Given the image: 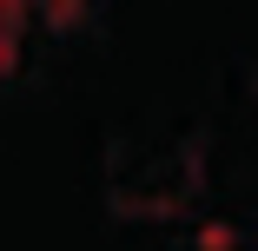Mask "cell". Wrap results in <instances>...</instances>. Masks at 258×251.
<instances>
[{
  "mask_svg": "<svg viewBox=\"0 0 258 251\" xmlns=\"http://www.w3.org/2000/svg\"><path fill=\"white\" fill-rule=\"evenodd\" d=\"M33 7H40V14H46V20H73V14H80V7H86V0H33Z\"/></svg>",
  "mask_w": 258,
  "mask_h": 251,
  "instance_id": "7a4b0ae2",
  "label": "cell"
},
{
  "mask_svg": "<svg viewBox=\"0 0 258 251\" xmlns=\"http://www.w3.org/2000/svg\"><path fill=\"white\" fill-rule=\"evenodd\" d=\"M20 27H27V0H0V73L20 53Z\"/></svg>",
  "mask_w": 258,
  "mask_h": 251,
  "instance_id": "6da1fadb",
  "label": "cell"
}]
</instances>
